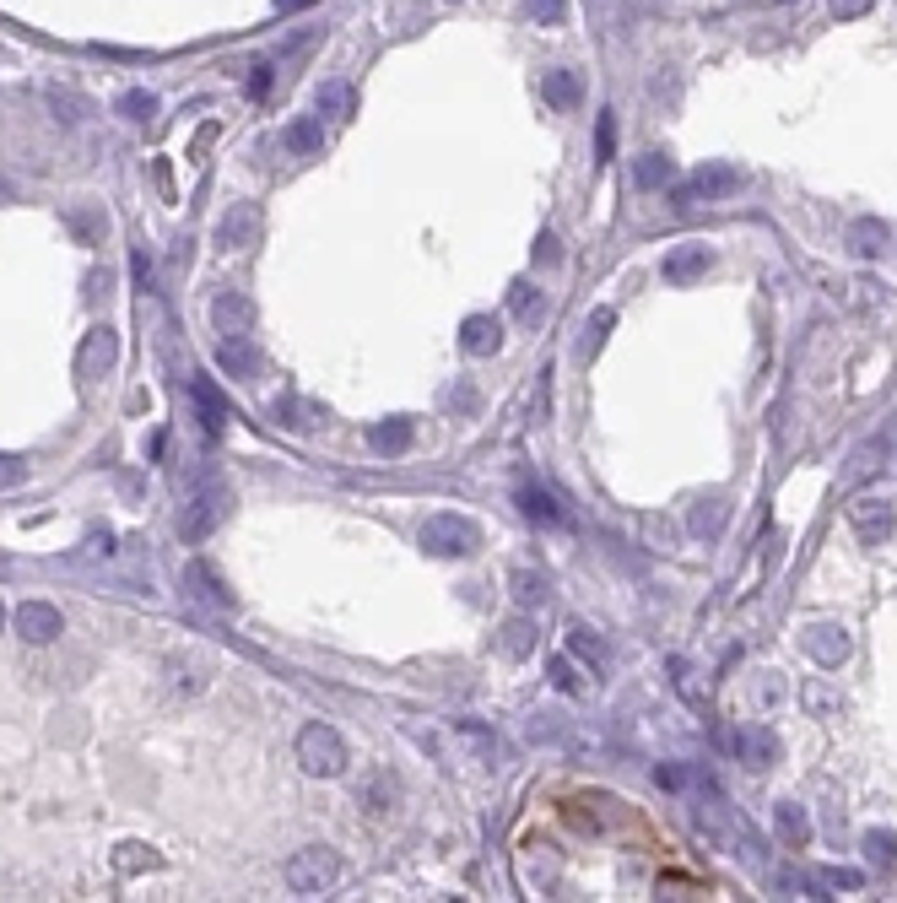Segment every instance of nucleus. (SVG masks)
<instances>
[{
	"mask_svg": "<svg viewBox=\"0 0 897 903\" xmlns=\"http://www.w3.org/2000/svg\"><path fill=\"white\" fill-rule=\"evenodd\" d=\"M514 601L519 606H541L546 601V579L530 574V568H514Z\"/></svg>",
	"mask_w": 897,
	"mask_h": 903,
	"instance_id": "obj_32",
	"label": "nucleus"
},
{
	"mask_svg": "<svg viewBox=\"0 0 897 903\" xmlns=\"http://www.w3.org/2000/svg\"><path fill=\"white\" fill-rule=\"evenodd\" d=\"M130 271H136L141 292H152V260H146V249H130Z\"/></svg>",
	"mask_w": 897,
	"mask_h": 903,
	"instance_id": "obj_44",
	"label": "nucleus"
},
{
	"mask_svg": "<svg viewBox=\"0 0 897 903\" xmlns=\"http://www.w3.org/2000/svg\"><path fill=\"white\" fill-rule=\"evenodd\" d=\"M773 828H779V839H784V844H795V849H800V844L811 839V812H806L800 801H779V806H773Z\"/></svg>",
	"mask_w": 897,
	"mask_h": 903,
	"instance_id": "obj_25",
	"label": "nucleus"
},
{
	"mask_svg": "<svg viewBox=\"0 0 897 903\" xmlns=\"http://www.w3.org/2000/svg\"><path fill=\"white\" fill-rule=\"evenodd\" d=\"M849 525H854V536H860L865 547H881V541H887L892 530H897L892 498H876V493L854 498V503H849Z\"/></svg>",
	"mask_w": 897,
	"mask_h": 903,
	"instance_id": "obj_7",
	"label": "nucleus"
},
{
	"mask_svg": "<svg viewBox=\"0 0 897 903\" xmlns=\"http://www.w3.org/2000/svg\"><path fill=\"white\" fill-rule=\"evenodd\" d=\"M314 109L325 114V119H336V125H346V119L357 114V92H352V82H319Z\"/></svg>",
	"mask_w": 897,
	"mask_h": 903,
	"instance_id": "obj_24",
	"label": "nucleus"
},
{
	"mask_svg": "<svg viewBox=\"0 0 897 903\" xmlns=\"http://www.w3.org/2000/svg\"><path fill=\"white\" fill-rule=\"evenodd\" d=\"M822 882H827V887H843V893H854V887H865V876H860V871H838V866H833V871L822 876Z\"/></svg>",
	"mask_w": 897,
	"mask_h": 903,
	"instance_id": "obj_47",
	"label": "nucleus"
},
{
	"mask_svg": "<svg viewBox=\"0 0 897 903\" xmlns=\"http://www.w3.org/2000/svg\"><path fill=\"white\" fill-rule=\"evenodd\" d=\"M298 768H303V774H314V779L346 774V741H341V730L325 725V720H309V725H303V730H298Z\"/></svg>",
	"mask_w": 897,
	"mask_h": 903,
	"instance_id": "obj_2",
	"label": "nucleus"
},
{
	"mask_svg": "<svg viewBox=\"0 0 897 903\" xmlns=\"http://www.w3.org/2000/svg\"><path fill=\"white\" fill-rule=\"evenodd\" d=\"M449 736L471 752V763H492V758H498V736H492V725H481V720H454Z\"/></svg>",
	"mask_w": 897,
	"mask_h": 903,
	"instance_id": "obj_23",
	"label": "nucleus"
},
{
	"mask_svg": "<svg viewBox=\"0 0 897 903\" xmlns=\"http://www.w3.org/2000/svg\"><path fill=\"white\" fill-rule=\"evenodd\" d=\"M265 92H271V60H260L249 71V98H265Z\"/></svg>",
	"mask_w": 897,
	"mask_h": 903,
	"instance_id": "obj_45",
	"label": "nucleus"
},
{
	"mask_svg": "<svg viewBox=\"0 0 897 903\" xmlns=\"http://www.w3.org/2000/svg\"><path fill=\"white\" fill-rule=\"evenodd\" d=\"M806 655L816 660V666H843V660H849V633L843 628H833V622H822V628H811L806 633Z\"/></svg>",
	"mask_w": 897,
	"mask_h": 903,
	"instance_id": "obj_17",
	"label": "nucleus"
},
{
	"mask_svg": "<svg viewBox=\"0 0 897 903\" xmlns=\"http://www.w3.org/2000/svg\"><path fill=\"white\" fill-rule=\"evenodd\" d=\"M281 876H287V887L298 898H319L330 882L341 876V855L330 844H309V849H298V855L281 866Z\"/></svg>",
	"mask_w": 897,
	"mask_h": 903,
	"instance_id": "obj_3",
	"label": "nucleus"
},
{
	"mask_svg": "<svg viewBox=\"0 0 897 903\" xmlns=\"http://www.w3.org/2000/svg\"><path fill=\"white\" fill-rule=\"evenodd\" d=\"M390 801H395V779L379 774V779H373V790L363 795V806H368V812H390Z\"/></svg>",
	"mask_w": 897,
	"mask_h": 903,
	"instance_id": "obj_38",
	"label": "nucleus"
},
{
	"mask_svg": "<svg viewBox=\"0 0 897 903\" xmlns=\"http://www.w3.org/2000/svg\"><path fill=\"white\" fill-rule=\"evenodd\" d=\"M568 649H573V655L584 660L589 671H606V644H600V639H595V633H589V628H573V633H568Z\"/></svg>",
	"mask_w": 897,
	"mask_h": 903,
	"instance_id": "obj_30",
	"label": "nucleus"
},
{
	"mask_svg": "<svg viewBox=\"0 0 897 903\" xmlns=\"http://www.w3.org/2000/svg\"><path fill=\"white\" fill-rule=\"evenodd\" d=\"M303 6H314V0H276V11H303Z\"/></svg>",
	"mask_w": 897,
	"mask_h": 903,
	"instance_id": "obj_51",
	"label": "nucleus"
},
{
	"mask_svg": "<svg viewBox=\"0 0 897 903\" xmlns=\"http://www.w3.org/2000/svg\"><path fill=\"white\" fill-rule=\"evenodd\" d=\"M460 347L471 352V357H492L503 347V325L492 320V314H471V320L460 325Z\"/></svg>",
	"mask_w": 897,
	"mask_h": 903,
	"instance_id": "obj_21",
	"label": "nucleus"
},
{
	"mask_svg": "<svg viewBox=\"0 0 897 903\" xmlns=\"http://www.w3.org/2000/svg\"><path fill=\"white\" fill-rule=\"evenodd\" d=\"M865 855L876 860V866H892V860H897V839H892V833H865Z\"/></svg>",
	"mask_w": 897,
	"mask_h": 903,
	"instance_id": "obj_37",
	"label": "nucleus"
},
{
	"mask_svg": "<svg viewBox=\"0 0 897 903\" xmlns=\"http://www.w3.org/2000/svg\"><path fill=\"white\" fill-rule=\"evenodd\" d=\"M11 201H17V184H11L6 174H0V206H11Z\"/></svg>",
	"mask_w": 897,
	"mask_h": 903,
	"instance_id": "obj_50",
	"label": "nucleus"
},
{
	"mask_svg": "<svg viewBox=\"0 0 897 903\" xmlns=\"http://www.w3.org/2000/svg\"><path fill=\"white\" fill-rule=\"evenodd\" d=\"M514 503H519V514H525L530 525H546V530H552V525L568 520V514H562V503H557L552 493H546V487H519Z\"/></svg>",
	"mask_w": 897,
	"mask_h": 903,
	"instance_id": "obj_22",
	"label": "nucleus"
},
{
	"mask_svg": "<svg viewBox=\"0 0 897 903\" xmlns=\"http://www.w3.org/2000/svg\"><path fill=\"white\" fill-rule=\"evenodd\" d=\"M508 309H514L519 320H530V314L541 309V298H535V287H530V282H514V287H508Z\"/></svg>",
	"mask_w": 897,
	"mask_h": 903,
	"instance_id": "obj_36",
	"label": "nucleus"
},
{
	"mask_svg": "<svg viewBox=\"0 0 897 903\" xmlns=\"http://www.w3.org/2000/svg\"><path fill=\"white\" fill-rule=\"evenodd\" d=\"M65 222H71V233L82 238V244H98L103 228H109V217H103L98 206H71V211H65Z\"/></svg>",
	"mask_w": 897,
	"mask_h": 903,
	"instance_id": "obj_28",
	"label": "nucleus"
},
{
	"mask_svg": "<svg viewBox=\"0 0 897 903\" xmlns=\"http://www.w3.org/2000/svg\"><path fill=\"white\" fill-rule=\"evenodd\" d=\"M28 482V460L22 455H0V493H6V487H22Z\"/></svg>",
	"mask_w": 897,
	"mask_h": 903,
	"instance_id": "obj_39",
	"label": "nucleus"
},
{
	"mask_svg": "<svg viewBox=\"0 0 897 903\" xmlns=\"http://www.w3.org/2000/svg\"><path fill=\"white\" fill-rule=\"evenodd\" d=\"M211 325L222 330V336H249L254 330V303H249V292H217V303H211Z\"/></svg>",
	"mask_w": 897,
	"mask_h": 903,
	"instance_id": "obj_11",
	"label": "nucleus"
},
{
	"mask_svg": "<svg viewBox=\"0 0 897 903\" xmlns=\"http://www.w3.org/2000/svg\"><path fill=\"white\" fill-rule=\"evenodd\" d=\"M125 119H136V125H146V119L157 114V92H146V87H130V92H119V103H114Z\"/></svg>",
	"mask_w": 897,
	"mask_h": 903,
	"instance_id": "obj_31",
	"label": "nucleus"
},
{
	"mask_svg": "<svg viewBox=\"0 0 897 903\" xmlns=\"http://www.w3.org/2000/svg\"><path fill=\"white\" fill-rule=\"evenodd\" d=\"M541 98L552 103L557 114H573L584 103V76L568 71V65H552V71L541 76Z\"/></svg>",
	"mask_w": 897,
	"mask_h": 903,
	"instance_id": "obj_13",
	"label": "nucleus"
},
{
	"mask_svg": "<svg viewBox=\"0 0 897 903\" xmlns=\"http://www.w3.org/2000/svg\"><path fill=\"white\" fill-rule=\"evenodd\" d=\"M654 779H660V790H681V785H687V768L660 763V768H654Z\"/></svg>",
	"mask_w": 897,
	"mask_h": 903,
	"instance_id": "obj_46",
	"label": "nucleus"
},
{
	"mask_svg": "<svg viewBox=\"0 0 897 903\" xmlns=\"http://www.w3.org/2000/svg\"><path fill=\"white\" fill-rule=\"evenodd\" d=\"M217 244L222 249H254L260 244V211L249 201H233V211L217 222Z\"/></svg>",
	"mask_w": 897,
	"mask_h": 903,
	"instance_id": "obj_9",
	"label": "nucleus"
},
{
	"mask_svg": "<svg viewBox=\"0 0 897 903\" xmlns=\"http://www.w3.org/2000/svg\"><path fill=\"white\" fill-rule=\"evenodd\" d=\"M730 520V503L725 498H703L698 509H692V536H719Z\"/></svg>",
	"mask_w": 897,
	"mask_h": 903,
	"instance_id": "obj_27",
	"label": "nucleus"
},
{
	"mask_svg": "<svg viewBox=\"0 0 897 903\" xmlns=\"http://www.w3.org/2000/svg\"><path fill=\"white\" fill-rule=\"evenodd\" d=\"M217 368H222V374H233V379H260V352H254L249 336H222Z\"/></svg>",
	"mask_w": 897,
	"mask_h": 903,
	"instance_id": "obj_16",
	"label": "nucleus"
},
{
	"mask_svg": "<svg viewBox=\"0 0 897 903\" xmlns=\"http://www.w3.org/2000/svg\"><path fill=\"white\" fill-rule=\"evenodd\" d=\"M525 11L535 17V28H562L568 22V0H525Z\"/></svg>",
	"mask_w": 897,
	"mask_h": 903,
	"instance_id": "obj_33",
	"label": "nucleus"
},
{
	"mask_svg": "<svg viewBox=\"0 0 897 903\" xmlns=\"http://www.w3.org/2000/svg\"><path fill=\"white\" fill-rule=\"evenodd\" d=\"M422 552L427 557H471L476 547H481V530L465 520V514H427V525H422Z\"/></svg>",
	"mask_w": 897,
	"mask_h": 903,
	"instance_id": "obj_4",
	"label": "nucleus"
},
{
	"mask_svg": "<svg viewBox=\"0 0 897 903\" xmlns=\"http://www.w3.org/2000/svg\"><path fill=\"white\" fill-rule=\"evenodd\" d=\"M671 179H676V163L665 152H644L633 163V184H638V190H660V184H671Z\"/></svg>",
	"mask_w": 897,
	"mask_h": 903,
	"instance_id": "obj_26",
	"label": "nucleus"
},
{
	"mask_svg": "<svg viewBox=\"0 0 897 903\" xmlns=\"http://www.w3.org/2000/svg\"><path fill=\"white\" fill-rule=\"evenodd\" d=\"M503 649H508V655H530V622H508V628H503Z\"/></svg>",
	"mask_w": 897,
	"mask_h": 903,
	"instance_id": "obj_41",
	"label": "nucleus"
},
{
	"mask_svg": "<svg viewBox=\"0 0 897 903\" xmlns=\"http://www.w3.org/2000/svg\"><path fill=\"white\" fill-rule=\"evenodd\" d=\"M887 244H892V228L881 217H854L849 222V249L860 260H881V255H887Z\"/></svg>",
	"mask_w": 897,
	"mask_h": 903,
	"instance_id": "obj_18",
	"label": "nucleus"
},
{
	"mask_svg": "<svg viewBox=\"0 0 897 903\" xmlns=\"http://www.w3.org/2000/svg\"><path fill=\"white\" fill-rule=\"evenodd\" d=\"M611 325H617V314H611V309H595V314H589V325H584V347H579L584 363H589V357H595L600 347H606Z\"/></svg>",
	"mask_w": 897,
	"mask_h": 903,
	"instance_id": "obj_29",
	"label": "nucleus"
},
{
	"mask_svg": "<svg viewBox=\"0 0 897 903\" xmlns=\"http://www.w3.org/2000/svg\"><path fill=\"white\" fill-rule=\"evenodd\" d=\"M168 671H173V687H179V693H200V687H206V682H200V671L184 666V660H173Z\"/></svg>",
	"mask_w": 897,
	"mask_h": 903,
	"instance_id": "obj_42",
	"label": "nucleus"
},
{
	"mask_svg": "<svg viewBox=\"0 0 897 903\" xmlns=\"http://www.w3.org/2000/svg\"><path fill=\"white\" fill-rule=\"evenodd\" d=\"M0 628H6V606H0Z\"/></svg>",
	"mask_w": 897,
	"mask_h": 903,
	"instance_id": "obj_52",
	"label": "nucleus"
},
{
	"mask_svg": "<svg viewBox=\"0 0 897 903\" xmlns=\"http://www.w3.org/2000/svg\"><path fill=\"white\" fill-rule=\"evenodd\" d=\"M827 6H833V17H865L876 0H827Z\"/></svg>",
	"mask_w": 897,
	"mask_h": 903,
	"instance_id": "obj_49",
	"label": "nucleus"
},
{
	"mask_svg": "<svg viewBox=\"0 0 897 903\" xmlns=\"http://www.w3.org/2000/svg\"><path fill=\"white\" fill-rule=\"evenodd\" d=\"M546 676H552V687H557V693H584V671H573V660H568V655H557L552 666H546Z\"/></svg>",
	"mask_w": 897,
	"mask_h": 903,
	"instance_id": "obj_34",
	"label": "nucleus"
},
{
	"mask_svg": "<svg viewBox=\"0 0 897 903\" xmlns=\"http://www.w3.org/2000/svg\"><path fill=\"white\" fill-rule=\"evenodd\" d=\"M535 260H541V265H557V260H562L557 233H541V238H535Z\"/></svg>",
	"mask_w": 897,
	"mask_h": 903,
	"instance_id": "obj_48",
	"label": "nucleus"
},
{
	"mask_svg": "<svg viewBox=\"0 0 897 903\" xmlns=\"http://www.w3.org/2000/svg\"><path fill=\"white\" fill-rule=\"evenodd\" d=\"M325 136H330L325 114L314 109V114H298L287 130H281V146H287L292 157H319V152H325Z\"/></svg>",
	"mask_w": 897,
	"mask_h": 903,
	"instance_id": "obj_12",
	"label": "nucleus"
},
{
	"mask_svg": "<svg viewBox=\"0 0 897 903\" xmlns=\"http://www.w3.org/2000/svg\"><path fill=\"white\" fill-rule=\"evenodd\" d=\"M525 736H530V741H557V720H552V714H530Z\"/></svg>",
	"mask_w": 897,
	"mask_h": 903,
	"instance_id": "obj_43",
	"label": "nucleus"
},
{
	"mask_svg": "<svg viewBox=\"0 0 897 903\" xmlns=\"http://www.w3.org/2000/svg\"><path fill=\"white\" fill-rule=\"evenodd\" d=\"M119 363V330L114 325H92L82 336V352H76V384H98L109 368Z\"/></svg>",
	"mask_w": 897,
	"mask_h": 903,
	"instance_id": "obj_6",
	"label": "nucleus"
},
{
	"mask_svg": "<svg viewBox=\"0 0 897 903\" xmlns=\"http://www.w3.org/2000/svg\"><path fill=\"white\" fill-rule=\"evenodd\" d=\"M184 590H190L200 606H211V612H233V595L222 590V579L211 574L206 563H190V568H184Z\"/></svg>",
	"mask_w": 897,
	"mask_h": 903,
	"instance_id": "obj_19",
	"label": "nucleus"
},
{
	"mask_svg": "<svg viewBox=\"0 0 897 903\" xmlns=\"http://www.w3.org/2000/svg\"><path fill=\"white\" fill-rule=\"evenodd\" d=\"M190 401H195V411H200V428H206V438H222V428H227V401H222L217 384H211L206 374H190Z\"/></svg>",
	"mask_w": 897,
	"mask_h": 903,
	"instance_id": "obj_14",
	"label": "nucleus"
},
{
	"mask_svg": "<svg viewBox=\"0 0 897 903\" xmlns=\"http://www.w3.org/2000/svg\"><path fill=\"white\" fill-rule=\"evenodd\" d=\"M276 422H281V428H298V433H303V428H314V406L281 401V406H276Z\"/></svg>",
	"mask_w": 897,
	"mask_h": 903,
	"instance_id": "obj_35",
	"label": "nucleus"
},
{
	"mask_svg": "<svg viewBox=\"0 0 897 903\" xmlns=\"http://www.w3.org/2000/svg\"><path fill=\"white\" fill-rule=\"evenodd\" d=\"M411 438H417V428H411V417H384L368 428V449L373 455H406Z\"/></svg>",
	"mask_w": 897,
	"mask_h": 903,
	"instance_id": "obj_20",
	"label": "nucleus"
},
{
	"mask_svg": "<svg viewBox=\"0 0 897 903\" xmlns=\"http://www.w3.org/2000/svg\"><path fill=\"white\" fill-rule=\"evenodd\" d=\"M11 622H17V639L22 644H55L65 633L60 606H49V601H22L17 612H11Z\"/></svg>",
	"mask_w": 897,
	"mask_h": 903,
	"instance_id": "obj_8",
	"label": "nucleus"
},
{
	"mask_svg": "<svg viewBox=\"0 0 897 903\" xmlns=\"http://www.w3.org/2000/svg\"><path fill=\"white\" fill-rule=\"evenodd\" d=\"M708 265H714V255H708V244H676L671 255H665V265H660V276L671 287H687V282H698V276H708Z\"/></svg>",
	"mask_w": 897,
	"mask_h": 903,
	"instance_id": "obj_10",
	"label": "nucleus"
},
{
	"mask_svg": "<svg viewBox=\"0 0 897 903\" xmlns=\"http://www.w3.org/2000/svg\"><path fill=\"white\" fill-rule=\"evenodd\" d=\"M735 752H741V763H746V768H773V763L784 758L779 736H773L768 725H746L741 736H735Z\"/></svg>",
	"mask_w": 897,
	"mask_h": 903,
	"instance_id": "obj_15",
	"label": "nucleus"
},
{
	"mask_svg": "<svg viewBox=\"0 0 897 903\" xmlns=\"http://www.w3.org/2000/svg\"><path fill=\"white\" fill-rule=\"evenodd\" d=\"M595 152H600V163H611V157H617V125H611V114H600V130H595Z\"/></svg>",
	"mask_w": 897,
	"mask_h": 903,
	"instance_id": "obj_40",
	"label": "nucleus"
},
{
	"mask_svg": "<svg viewBox=\"0 0 897 903\" xmlns=\"http://www.w3.org/2000/svg\"><path fill=\"white\" fill-rule=\"evenodd\" d=\"M746 190V168L735 163H703L698 174L676 190V211H692L698 201H730V195Z\"/></svg>",
	"mask_w": 897,
	"mask_h": 903,
	"instance_id": "obj_5",
	"label": "nucleus"
},
{
	"mask_svg": "<svg viewBox=\"0 0 897 903\" xmlns=\"http://www.w3.org/2000/svg\"><path fill=\"white\" fill-rule=\"evenodd\" d=\"M227 509H233V493H227V482L222 476H200V482L190 487V503H184V514H179V536L190 541H206L211 530H217L222 520H227Z\"/></svg>",
	"mask_w": 897,
	"mask_h": 903,
	"instance_id": "obj_1",
	"label": "nucleus"
}]
</instances>
